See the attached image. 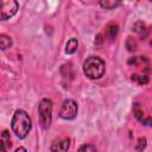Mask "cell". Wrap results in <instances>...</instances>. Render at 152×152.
<instances>
[{
	"label": "cell",
	"instance_id": "obj_6",
	"mask_svg": "<svg viewBox=\"0 0 152 152\" xmlns=\"http://www.w3.org/2000/svg\"><path fill=\"white\" fill-rule=\"evenodd\" d=\"M70 147V138H59L51 142L50 151L51 152H66Z\"/></svg>",
	"mask_w": 152,
	"mask_h": 152
},
{
	"label": "cell",
	"instance_id": "obj_11",
	"mask_svg": "<svg viewBox=\"0 0 152 152\" xmlns=\"http://www.w3.org/2000/svg\"><path fill=\"white\" fill-rule=\"evenodd\" d=\"M118 31H119L118 25L116 24H110L108 26V28H107V36H108V38L110 40H114L116 38V36H118Z\"/></svg>",
	"mask_w": 152,
	"mask_h": 152
},
{
	"label": "cell",
	"instance_id": "obj_14",
	"mask_svg": "<svg viewBox=\"0 0 152 152\" xmlns=\"http://www.w3.org/2000/svg\"><path fill=\"white\" fill-rule=\"evenodd\" d=\"M132 28H133L134 32H138V33H142L144 31H146V26H145V24H144L142 21L135 23V24L132 26Z\"/></svg>",
	"mask_w": 152,
	"mask_h": 152
},
{
	"label": "cell",
	"instance_id": "obj_9",
	"mask_svg": "<svg viewBox=\"0 0 152 152\" xmlns=\"http://www.w3.org/2000/svg\"><path fill=\"white\" fill-rule=\"evenodd\" d=\"M12 44H13V40L10 36L5 33L0 34V50H7L12 46Z\"/></svg>",
	"mask_w": 152,
	"mask_h": 152
},
{
	"label": "cell",
	"instance_id": "obj_18",
	"mask_svg": "<svg viewBox=\"0 0 152 152\" xmlns=\"http://www.w3.org/2000/svg\"><path fill=\"white\" fill-rule=\"evenodd\" d=\"M7 148H8L7 144L2 139H0V152H7Z\"/></svg>",
	"mask_w": 152,
	"mask_h": 152
},
{
	"label": "cell",
	"instance_id": "obj_1",
	"mask_svg": "<svg viewBox=\"0 0 152 152\" xmlns=\"http://www.w3.org/2000/svg\"><path fill=\"white\" fill-rule=\"evenodd\" d=\"M11 127L13 133L17 135V138L25 139L32 128L31 118L24 109H17L12 116Z\"/></svg>",
	"mask_w": 152,
	"mask_h": 152
},
{
	"label": "cell",
	"instance_id": "obj_8",
	"mask_svg": "<svg viewBox=\"0 0 152 152\" xmlns=\"http://www.w3.org/2000/svg\"><path fill=\"white\" fill-rule=\"evenodd\" d=\"M78 42L76 38H70L65 44V53L66 55H74L77 51Z\"/></svg>",
	"mask_w": 152,
	"mask_h": 152
},
{
	"label": "cell",
	"instance_id": "obj_4",
	"mask_svg": "<svg viewBox=\"0 0 152 152\" xmlns=\"http://www.w3.org/2000/svg\"><path fill=\"white\" fill-rule=\"evenodd\" d=\"M19 4L15 0H0V21L11 19L17 14Z\"/></svg>",
	"mask_w": 152,
	"mask_h": 152
},
{
	"label": "cell",
	"instance_id": "obj_3",
	"mask_svg": "<svg viewBox=\"0 0 152 152\" xmlns=\"http://www.w3.org/2000/svg\"><path fill=\"white\" fill-rule=\"evenodd\" d=\"M52 108L53 103L50 99H42L38 104V118L43 129H49L52 122Z\"/></svg>",
	"mask_w": 152,
	"mask_h": 152
},
{
	"label": "cell",
	"instance_id": "obj_10",
	"mask_svg": "<svg viewBox=\"0 0 152 152\" xmlns=\"http://www.w3.org/2000/svg\"><path fill=\"white\" fill-rule=\"evenodd\" d=\"M99 5L104 10H114L121 5V1H118V0H104L103 1L102 0L99 2Z\"/></svg>",
	"mask_w": 152,
	"mask_h": 152
},
{
	"label": "cell",
	"instance_id": "obj_13",
	"mask_svg": "<svg viewBox=\"0 0 152 152\" xmlns=\"http://www.w3.org/2000/svg\"><path fill=\"white\" fill-rule=\"evenodd\" d=\"M77 152H97V151H96L94 145H91V144H83V145L80 146Z\"/></svg>",
	"mask_w": 152,
	"mask_h": 152
},
{
	"label": "cell",
	"instance_id": "obj_12",
	"mask_svg": "<svg viewBox=\"0 0 152 152\" xmlns=\"http://www.w3.org/2000/svg\"><path fill=\"white\" fill-rule=\"evenodd\" d=\"M132 81L137 82L140 86H144L146 83H148V77L145 75H138V74H133L132 75Z\"/></svg>",
	"mask_w": 152,
	"mask_h": 152
},
{
	"label": "cell",
	"instance_id": "obj_16",
	"mask_svg": "<svg viewBox=\"0 0 152 152\" xmlns=\"http://www.w3.org/2000/svg\"><path fill=\"white\" fill-rule=\"evenodd\" d=\"M2 138H4L2 140L7 144V146L11 147V139H10V135H8V132H7V131H4V132H2Z\"/></svg>",
	"mask_w": 152,
	"mask_h": 152
},
{
	"label": "cell",
	"instance_id": "obj_15",
	"mask_svg": "<svg viewBox=\"0 0 152 152\" xmlns=\"http://www.w3.org/2000/svg\"><path fill=\"white\" fill-rule=\"evenodd\" d=\"M126 46H127L128 51H134V50H135V48H137V43H135L132 38H128V39H127V42H126Z\"/></svg>",
	"mask_w": 152,
	"mask_h": 152
},
{
	"label": "cell",
	"instance_id": "obj_17",
	"mask_svg": "<svg viewBox=\"0 0 152 152\" xmlns=\"http://www.w3.org/2000/svg\"><path fill=\"white\" fill-rule=\"evenodd\" d=\"M146 146V139L145 138H140L139 139V146H137V150L138 151H142Z\"/></svg>",
	"mask_w": 152,
	"mask_h": 152
},
{
	"label": "cell",
	"instance_id": "obj_7",
	"mask_svg": "<svg viewBox=\"0 0 152 152\" xmlns=\"http://www.w3.org/2000/svg\"><path fill=\"white\" fill-rule=\"evenodd\" d=\"M133 113H134V116H135L140 122H142L144 125H150L151 119H150V118H146V116L144 115V112H142V109H141L140 103H138V102H134V103H133Z\"/></svg>",
	"mask_w": 152,
	"mask_h": 152
},
{
	"label": "cell",
	"instance_id": "obj_19",
	"mask_svg": "<svg viewBox=\"0 0 152 152\" xmlns=\"http://www.w3.org/2000/svg\"><path fill=\"white\" fill-rule=\"evenodd\" d=\"M14 152H27V150L24 147V146H19L18 148H15V151Z\"/></svg>",
	"mask_w": 152,
	"mask_h": 152
},
{
	"label": "cell",
	"instance_id": "obj_5",
	"mask_svg": "<svg viewBox=\"0 0 152 152\" xmlns=\"http://www.w3.org/2000/svg\"><path fill=\"white\" fill-rule=\"evenodd\" d=\"M77 112H78V106L77 102L72 99H68L65 100L59 109V118L63 120H74L77 116Z\"/></svg>",
	"mask_w": 152,
	"mask_h": 152
},
{
	"label": "cell",
	"instance_id": "obj_2",
	"mask_svg": "<svg viewBox=\"0 0 152 152\" xmlns=\"http://www.w3.org/2000/svg\"><path fill=\"white\" fill-rule=\"evenodd\" d=\"M106 63L97 56H90L83 62V72L90 80H99L104 75Z\"/></svg>",
	"mask_w": 152,
	"mask_h": 152
}]
</instances>
